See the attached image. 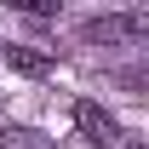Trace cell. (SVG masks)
I'll use <instances>...</instances> for the list:
<instances>
[{"instance_id": "1", "label": "cell", "mask_w": 149, "mask_h": 149, "mask_svg": "<svg viewBox=\"0 0 149 149\" xmlns=\"http://www.w3.org/2000/svg\"><path fill=\"white\" fill-rule=\"evenodd\" d=\"M74 126H80V138H86V143H97V149L120 143V120H115L103 103H74Z\"/></svg>"}, {"instance_id": "2", "label": "cell", "mask_w": 149, "mask_h": 149, "mask_svg": "<svg viewBox=\"0 0 149 149\" xmlns=\"http://www.w3.org/2000/svg\"><path fill=\"white\" fill-rule=\"evenodd\" d=\"M149 35V12H120V17H92L86 40H143Z\"/></svg>"}, {"instance_id": "3", "label": "cell", "mask_w": 149, "mask_h": 149, "mask_svg": "<svg viewBox=\"0 0 149 149\" xmlns=\"http://www.w3.org/2000/svg\"><path fill=\"white\" fill-rule=\"evenodd\" d=\"M6 63H12L17 74H52V57L35 52V46H6Z\"/></svg>"}, {"instance_id": "4", "label": "cell", "mask_w": 149, "mask_h": 149, "mask_svg": "<svg viewBox=\"0 0 149 149\" xmlns=\"http://www.w3.org/2000/svg\"><path fill=\"white\" fill-rule=\"evenodd\" d=\"M0 149H52V138L35 126H0Z\"/></svg>"}, {"instance_id": "5", "label": "cell", "mask_w": 149, "mask_h": 149, "mask_svg": "<svg viewBox=\"0 0 149 149\" xmlns=\"http://www.w3.org/2000/svg\"><path fill=\"white\" fill-rule=\"evenodd\" d=\"M23 12H35V17H52V12H57V0H23Z\"/></svg>"}]
</instances>
